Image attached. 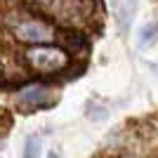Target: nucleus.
I'll list each match as a JSON object with an SVG mask.
<instances>
[{
    "label": "nucleus",
    "instance_id": "obj_5",
    "mask_svg": "<svg viewBox=\"0 0 158 158\" xmlns=\"http://www.w3.org/2000/svg\"><path fill=\"white\" fill-rule=\"evenodd\" d=\"M40 149H43V139L38 135H28L24 142V156L21 158H40Z\"/></svg>",
    "mask_w": 158,
    "mask_h": 158
},
{
    "label": "nucleus",
    "instance_id": "obj_2",
    "mask_svg": "<svg viewBox=\"0 0 158 158\" xmlns=\"http://www.w3.org/2000/svg\"><path fill=\"white\" fill-rule=\"evenodd\" d=\"M14 35L21 43H31V45H47L54 38V28L40 19H24L14 26Z\"/></svg>",
    "mask_w": 158,
    "mask_h": 158
},
{
    "label": "nucleus",
    "instance_id": "obj_6",
    "mask_svg": "<svg viewBox=\"0 0 158 158\" xmlns=\"http://www.w3.org/2000/svg\"><path fill=\"white\" fill-rule=\"evenodd\" d=\"M158 26L156 24H149V26L142 28V38H139V45H146V43H153V35H156Z\"/></svg>",
    "mask_w": 158,
    "mask_h": 158
},
{
    "label": "nucleus",
    "instance_id": "obj_7",
    "mask_svg": "<svg viewBox=\"0 0 158 158\" xmlns=\"http://www.w3.org/2000/svg\"><path fill=\"white\" fill-rule=\"evenodd\" d=\"M47 158H59V151H50V153H47Z\"/></svg>",
    "mask_w": 158,
    "mask_h": 158
},
{
    "label": "nucleus",
    "instance_id": "obj_8",
    "mask_svg": "<svg viewBox=\"0 0 158 158\" xmlns=\"http://www.w3.org/2000/svg\"><path fill=\"white\" fill-rule=\"evenodd\" d=\"M120 158H130V156H120Z\"/></svg>",
    "mask_w": 158,
    "mask_h": 158
},
{
    "label": "nucleus",
    "instance_id": "obj_4",
    "mask_svg": "<svg viewBox=\"0 0 158 158\" xmlns=\"http://www.w3.org/2000/svg\"><path fill=\"white\" fill-rule=\"evenodd\" d=\"M135 10H137V0H118L116 2V21H118V28L123 33L130 26L132 17H135Z\"/></svg>",
    "mask_w": 158,
    "mask_h": 158
},
{
    "label": "nucleus",
    "instance_id": "obj_9",
    "mask_svg": "<svg viewBox=\"0 0 158 158\" xmlns=\"http://www.w3.org/2000/svg\"><path fill=\"white\" fill-rule=\"evenodd\" d=\"M0 132H2V127H0Z\"/></svg>",
    "mask_w": 158,
    "mask_h": 158
},
{
    "label": "nucleus",
    "instance_id": "obj_3",
    "mask_svg": "<svg viewBox=\"0 0 158 158\" xmlns=\"http://www.w3.org/2000/svg\"><path fill=\"white\" fill-rule=\"evenodd\" d=\"M54 102H57L54 90L47 87V85H40V83L26 85L17 94V104H19L21 109H28V111H33V109H47V106H52Z\"/></svg>",
    "mask_w": 158,
    "mask_h": 158
},
{
    "label": "nucleus",
    "instance_id": "obj_1",
    "mask_svg": "<svg viewBox=\"0 0 158 158\" xmlns=\"http://www.w3.org/2000/svg\"><path fill=\"white\" fill-rule=\"evenodd\" d=\"M24 57H26V64L35 73H57L61 69H66V64H69L66 50L54 45H33L26 50Z\"/></svg>",
    "mask_w": 158,
    "mask_h": 158
}]
</instances>
